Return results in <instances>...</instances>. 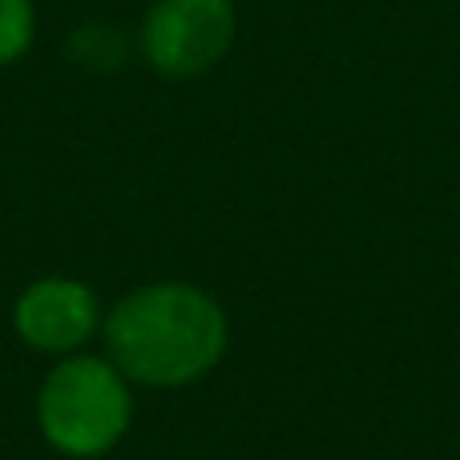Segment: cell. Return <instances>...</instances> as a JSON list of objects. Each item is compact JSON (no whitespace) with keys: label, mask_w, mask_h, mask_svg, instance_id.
I'll list each match as a JSON object with an SVG mask.
<instances>
[{"label":"cell","mask_w":460,"mask_h":460,"mask_svg":"<svg viewBox=\"0 0 460 460\" xmlns=\"http://www.w3.org/2000/svg\"><path fill=\"white\" fill-rule=\"evenodd\" d=\"M105 343L121 376L174 388L215 367L226 348V319L207 291L178 283L146 287L113 307Z\"/></svg>","instance_id":"1"},{"label":"cell","mask_w":460,"mask_h":460,"mask_svg":"<svg viewBox=\"0 0 460 460\" xmlns=\"http://www.w3.org/2000/svg\"><path fill=\"white\" fill-rule=\"evenodd\" d=\"M45 437L69 456H97L121 440L129 424L126 376L105 359H69L53 367L37 400Z\"/></svg>","instance_id":"2"},{"label":"cell","mask_w":460,"mask_h":460,"mask_svg":"<svg viewBox=\"0 0 460 460\" xmlns=\"http://www.w3.org/2000/svg\"><path fill=\"white\" fill-rule=\"evenodd\" d=\"M146 57L166 77H194L215 69L234 45L230 0H158L142 32Z\"/></svg>","instance_id":"3"},{"label":"cell","mask_w":460,"mask_h":460,"mask_svg":"<svg viewBox=\"0 0 460 460\" xmlns=\"http://www.w3.org/2000/svg\"><path fill=\"white\" fill-rule=\"evenodd\" d=\"M16 327L40 351H73L97 332V299L69 279H45L16 303Z\"/></svg>","instance_id":"4"},{"label":"cell","mask_w":460,"mask_h":460,"mask_svg":"<svg viewBox=\"0 0 460 460\" xmlns=\"http://www.w3.org/2000/svg\"><path fill=\"white\" fill-rule=\"evenodd\" d=\"M32 0H0V65H13L32 45Z\"/></svg>","instance_id":"5"}]
</instances>
